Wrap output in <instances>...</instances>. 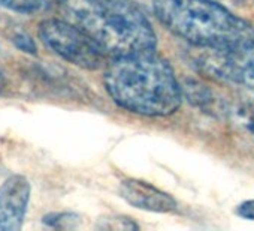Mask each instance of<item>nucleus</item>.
<instances>
[{
	"mask_svg": "<svg viewBox=\"0 0 254 231\" xmlns=\"http://www.w3.org/2000/svg\"><path fill=\"white\" fill-rule=\"evenodd\" d=\"M103 80L118 107L148 117L172 114L183 99L172 66L154 50L112 57Z\"/></svg>",
	"mask_w": 254,
	"mask_h": 231,
	"instance_id": "nucleus-1",
	"label": "nucleus"
},
{
	"mask_svg": "<svg viewBox=\"0 0 254 231\" xmlns=\"http://www.w3.org/2000/svg\"><path fill=\"white\" fill-rule=\"evenodd\" d=\"M120 194L127 203L141 210L156 213H171L177 210V201L169 194L141 180H123L120 185Z\"/></svg>",
	"mask_w": 254,
	"mask_h": 231,
	"instance_id": "nucleus-6",
	"label": "nucleus"
},
{
	"mask_svg": "<svg viewBox=\"0 0 254 231\" xmlns=\"http://www.w3.org/2000/svg\"><path fill=\"white\" fill-rule=\"evenodd\" d=\"M159 20L180 38L200 48L248 50L254 29L214 0H154Z\"/></svg>",
	"mask_w": 254,
	"mask_h": 231,
	"instance_id": "nucleus-3",
	"label": "nucleus"
},
{
	"mask_svg": "<svg viewBox=\"0 0 254 231\" xmlns=\"http://www.w3.org/2000/svg\"><path fill=\"white\" fill-rule=\"evenodd\" d=\"M14 42L17 44V47L26 53H35L36 51V47H35V42L32 41L30 36L24 35V33H20L14 38Z\"/></svg>",
	"mask_w": 254,
	"mask_h": 231,
	"instance_id": "nucleus-11",
	"label": "nucleus"
},
{
	"mask_svg": "<svg viewBox=\"0 0 254 231\" xmlns=\"http://www.w3.org/2000/svg\"><path fill=\"white\" fill-rule=\"evenodd\" d=\"M56 0H0V5L18 14H38L50 9Z\"/></svg>",
	"mask_w": 254,
	"mask_h": 231,
	"instance_id": "nucleus-7",
	"label": "nucleus"
},
{
	"mask_svg": "<svg viewBox=\"0 0 254 231\" xmlns=\"http://www.w3.org/2000/svg\"><path fill=\"white\" fill-rule=\"evenodd\" d=\"M214 2H218V3H226V2H230V0H214Z\"/></svg>",
	"mask_w": 254,
	"mask_h": 231,
	"instance_id": "nucleus-14",
	"label": "nucleus"
},
{
	"mask_svg": "<svg viewBox=\"0 0 254 231\" xmlns=\"http://www.w3.org/2000/svg\"><path fill=\"white\" fill-rule=\"evenodd\" d=\"M236 213L239 216L248 219V221H254V200H250V201L239 204L236 209Z\"/></svg>",
	"mask_w": 254,
	"mask_h": 231,
	"instance_id": "nucleus-12",
	"label": "nucleus"
},
{
	"mask_svg": "<svg viewBox=\"0 0 254 231\" xmlns=\"http://www.w3.org/2000/svg\"><path fill=\"white\" fill-rule=\"evenodd\" d=\"M238 119L244 123V126H247L250 131L254 132V110H251L250 107H241L236 111Z\"/></svg>",
	"mask_w": 254,
	"mask_h": 231,
	"instance_id": "nucleus-10",
	"label": "nucleus"
},
{
	"mask_svg": "<svg viewBox=\"0 0 254 231\" xmlns=\"http://www.w3.org/2000/svg\"><path fill=\"white\" fill-rule=\"evenodd\" d=\"M30 200V183L14 174L0 186V231L20 230Z\"/></svg>",
	"mask_w": 254,
	"mask_h": 231,
	"instance_id": "nucleus-5",
	"label": "nucleus"
},
{
	"mask_svg": "<svg viewBox=\"0 0 254 231\" xmlns=\"http://www.w3.org/2000/svg\"><path fill=\"white\" fill-rule=\"evenodd\" d=\"M236 81L242 83L248 89V92L254 96V53H253V48L245 51L241 66H239Z\"/></svg>",
	"mask_w": 254,
	"mask_h": 231,
	"instance_id": "nucleus-8",
	"label": "nucleus"
},
{
	"mask_svg": "<svg viewBox=\"0 0 254 231\" xmlns=\"http://www.w3.org/2000/svg\"><path fill=\"white\" fill-rule=\"evenodd\" d=\"M105 221H106V224H103L102 228H106V230L109 228V230L120 231V230H135V228H138V225L132 219L126 218V216L115 215V216H111V218H108Z\"/></svg>",
	"mask_w": 254,
	"mask_h": 231,
	"instance_id": "nucleus-9",
	"label": "nucleus"
},
{
	"mask_svg": "<svg viewBox=\"0 0 254 231\" xmlns=\"http://www.w3.org/2000/svg\"><path fill=\"white\" fill-rule=\"evenodd\" d=\"M63 18L82 29L111 57L154 50L156 33L130 0H62Z\"/></svg>",
	"mask_w": 254,
	"mask_h": 231,
	"instance_id": "nucleus-2",
	"label": "nucleus"
},
{
	"mask_svg": "<svg viewBox=\"0 0 254 231\" xmlns=\"http://www.w3.org/2000/svg\"><path fill=\"white\" fill-rule=\"evenodd\" d=\"M39 38L57 56L84 69H99L106 53L78 26L67 20H45L39 24Z\"/></svg>",
	"mask_w": 254,
	"mask_h": 231,
	"instance_id": "nucleus-4",
	"label": "nucleus"
},
{
	"mask_svg": "<svg viewBox=\"0 0 254 231\" xmlns=\"http://www.w3.org/2000/svg\"><path fill=\"white\" fill-rule=\"evenodd\" d=\"M3 87H5V77H3V72L0 71V92L3 90Z\"/></svg>",
	"mask_w": 254,
	"mask_h": 231,
	"instance_id": "nucleus-13",
	"label": "nucleus"
}]
</instances>
